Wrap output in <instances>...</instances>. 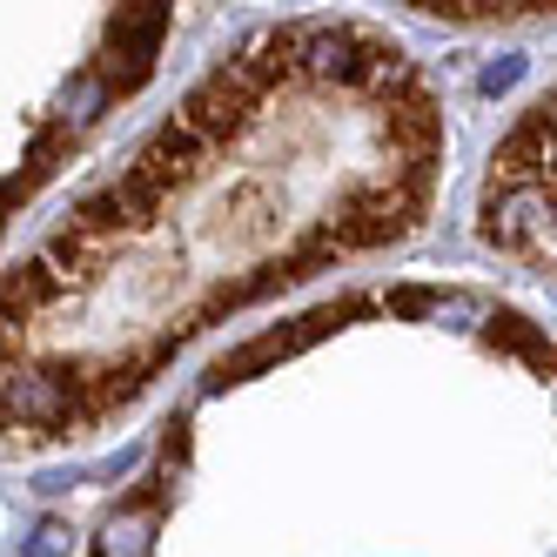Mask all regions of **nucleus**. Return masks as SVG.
I'll use <instances>...</instances> for the list:
<instances>
[{
    "label": "nucleus",
    "instance_id": "f257e3e1",
    "mask_svg": "<svg viewBox=\"0 0 557 557\" xmlns=\"http://www.w3.org/2000/svg\"><path fill=\"white\" fill-rule=\"evenodd\" d=\"M444 162L430 74L370 21L249 34L8 269V450L82 444L228 315L396 249Z\"/></svg>",
    "mask_w": 557,
    "mask_h": 557
},
{
    "label": "nucleus",
    "instance_id": "f03ea898",
    "mask_svg": "<svg viewBox=\"0 0 557 557\" xmlns=\"http://www.w3.org/2000/svg\"><path fill=\"white\" fill-rule=\"evenodd\" d=\"M175 0H8V222L141 88Z\"/></svg>",
    "mask_w": 557,
    "mask_h": 557
},
{
    "label": "nucleus",
    "instance_id": "7ed1b4c3",
    "mask_svg": "<svg viewBox=\"0 0 557 557\" xmlns=\"http://www.w3.org/2000/svg\"><path fill=\"white\" fill-rule=\"evenodd\" d=\"M476 243L557 289V82L504 128L476 188Z\"/></svg>",
    "mask_w": 557,
    "mask_h": 557
},
{
    "label": "nucleus",
    "instance_id": "20e7f679",
    "mask_svg": "<svg viewBox=\"0 0 557 557\" xmlns=\"http://www.w3.org/2000/svg\"><path fill=\"white\" fill-rule=\"evenodd\" d=\"M410 14L444 27H517V21H557V0H396Z\"/></svg>",
    "mask_w": 557,
    "mask_h": 557
}]
</instances>
